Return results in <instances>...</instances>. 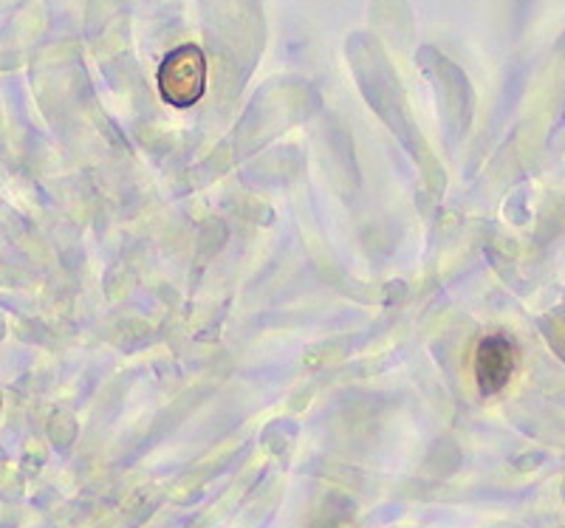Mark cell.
I'll list each match as a JSON object with an SVG mask.
<instances>
[{"label": "cell", "mask_w": 565, "mask_h": 528, "mask_svg": "<svg viewBox=\"0 0 565 528\" xmlns=\"http://www.w3.org/2000/svg\"><path fill=\"white\" fill-rule=\"evenodd\" d=\"M514 362H518V354H514V342L509 336L492 334L481 340L476 354V379L483 396L501 394L512 379Z\"/></svg>", "instance_id": "2"}, {"label": "cell", "mask_w": 565, "mask_h": 528, "mask_svg": "<svg viewBox=\"0 0 565 528\" xmlns=\"http://www.w3.org/2000/svg\"><path fill=\"white\" fill-rule=\"evenodd\" d=\"M206 60L199 45H179L159 65L161 99L175 108H190L204 97Z\"/></svg>", "instance_id": "1"}]
</instances>
